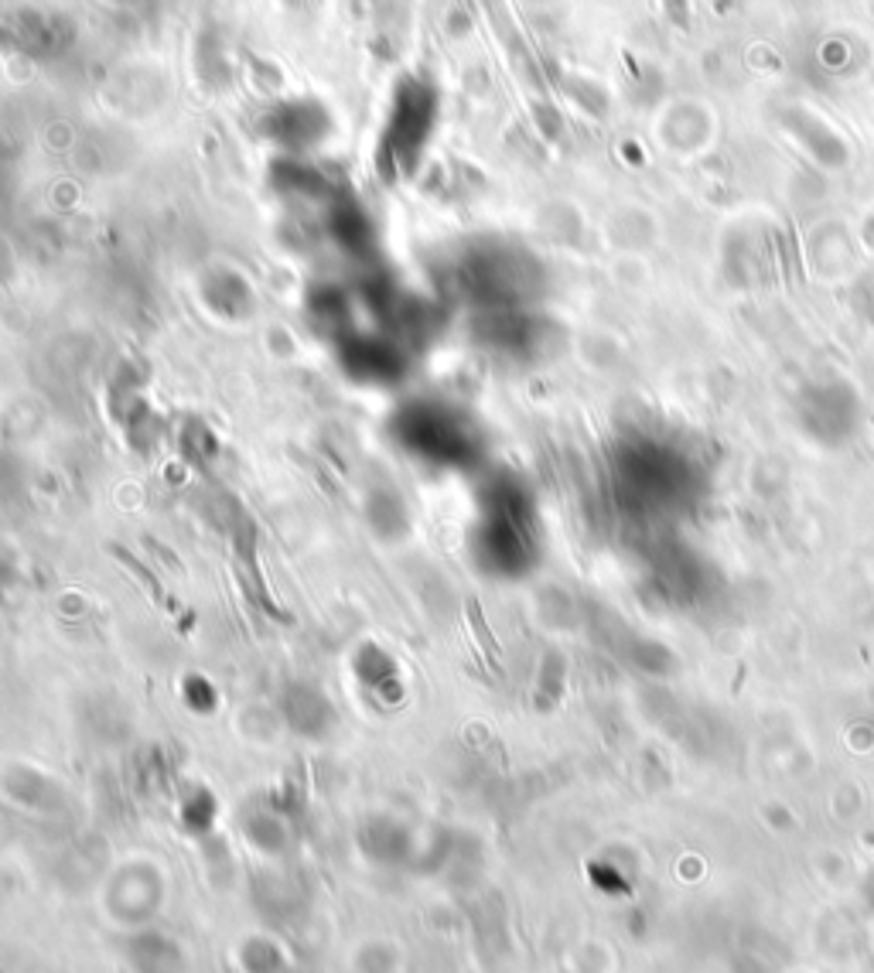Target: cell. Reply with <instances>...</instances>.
I'll use <instances>...</instances> for the list:
<instances>
[{"label": "cell", "mask_w": 874, "mask_h": 973, "mask_svg": "<svg viewBox=\"0 0 874 973\" xmlns=\"http://www.w3.org/2000/svg\"><path fill=\"white\" fill-rule=\"evenodd\" d=\"M861 52V41H857V35H847V31H827V35L813 41L816 69L823 72H847Z\"/></svg>", "instance_id": "obj_1"}, {"label": "cell", "mask_w": 874, "mask_h": 973, "mask_svg": "<svg viewBox=\"0 0 874 973\" xmlns=\"http://www.w3.org/2000/svg\"><path fill=\"white\" fill-rule=\"evenodd\" d=\"M659 7L673 28H690V0H659Z\"/></svg>", "instance_id": "obj_2"}]
</instances>
